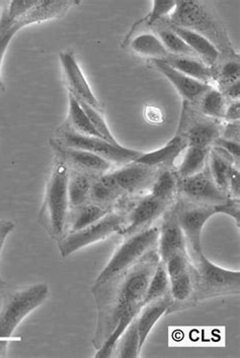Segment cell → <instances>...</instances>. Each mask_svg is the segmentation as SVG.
<instances>
[{
  "mask_svg": "<svg viewBox=\"0 0 240 358\" xmlns=\"http://www.w3.org/2000/svg\"><path fill=\"white\" fill-rule=\"evenodd\" d=\"M10 340L0 339V357H6L8 355V343Z\"/></svg>",
  "mask_w": 240,
  "mask_h": 358,
  "instance_id": "45",
  "label": "cell"
},
{
  "mask_svg": "<svg viewBox=\"0 0 240 358\" xmlns=\"http://www.w3.org/2000/svg\"><path fill=\"white\" fill-rule=\"evenodd\" d=\"M200 205L217 206L225 203L231 199L219 189L208 170L207 165L202 171L190 178L178 179V196Z\"/></svg>",
  "mask_w": 240,
  "mask_h": 358,
  "instance_id": "12",
  "label": "cell"
},
{
  "mask_svg": "<svg viewBox=\"0 0 240 358\" xmlns=\"http://www.w3.org/2000/svg\"><path fill=\"white\" fill-rule=\"evenodd\" d=\"M125 225L119 235L127 237L145 228L153 226L154 222L164 216L171 205L160 201L153 194H145L136 196L133 203H125Z\"/></svg>",
  "mask_w": 240,
  "mask_h": 358,
  "instance_id": "11",
  "label": "cell"
},
{
  "mask_svg": "<svg viewBox=\"0 0 240 358\" xmlns=\"http://www.w3.org/2000/svg\"><path fill=\"white\" fill-rule=\"evenodd\" d=\"M49 296L47 283H37L6 294L0 310V339L15 340L13 332L28 315L46 302Z\"/></svg>",
  "mask_w": 240,
  "mask_h": 358,
  "instance_id": "6",
  "label": "cell"
},
{
  "mask_svg": "<svg viewBox=\"0 0 240 358\" xmlns=\"http://www.w3.org/2000/svg\"><path fill=\"white\" fill-rule=\"evenodd\" d=\"M160 257L157 247L130 268L90 289L96 300V357H112L115 344L144 306L145 294Z\"/></svg>",
  "mask_w": 240,
  "mask_h": 358,
  "instance_id": "1",
  "label": "cell"
},
{
  "mask_svg": "<svg viewBox=\"0 0 240 358\" xmlns=\"http://www.w3.org/2000/svg\"><path fill=\"white\" fill-rule=\"evenodd\" d=\"M124 198L125 196L123 192L115 185L108 173L94 178L92 180L90 194V203L110 208V210H115V207Z\"/></svg>",
  "mask_w": 240,
  "mask_h": 358,
  "instance_id": "22",
  "label": "cell"
},
{
  "mask_svg": "<svg viewBox=\"0 0 240 358\" xmlns=\"http://www.w3.org/2000/svg\"><path fill=\"white\" fill-rule=\"evenodd\" d=\"M150 31H153L160 38L165 49L171 55L198 58L196 54L192 51L191 48L188 46L182 38L178 37L174 31H171L169 27L165 26L162 22L156 24L155 26L153 27Z\"/></svg>",
  "mask_w": 240,
  "mask_h": 358,
  "instance_id": "31",
  "label": "cell"
},
{
  "mask_svg": "<svg viewBox=\"0 0 240 358\" xmlns=\"http://www.w3.org/2000/svg\"><path fill=\"white\" fill-rule=\"evenodd\" d=\"M79 103H80L85 112L87 113L90 123H92L94 128L96 129L97 132L101 136V138H104V139L111 143V144L120 146L121 144L115 139L114 135H113L110 129H108V124H106L101 110H97V108H92V106H88L87 103H81V101H79Z\"/></svg>",
  "mask_w": 240,
  "mask_h": 358,
  "instance_id": "37",
  "label": "cell"
},
{
  "mask_svg": "<svg viewBox=\"0 0 240 358\" xmlns=\"http://www.w3.org/2000/svg\"><path fill=\"white\" fill-rule=\"evenodd\" d=\"M125 225V215L122 210H113L101 220L85 227L81 230L67 233L57 242L59 250L63 258H66L79 249L83 248L97 242L103 241L120 234Z\"/></svg>",
  "mask_w": 240,
  "mask_h": 358,
  "instance_id": "9",
  "label": "cell"
},
{
  "mask_svg": "<svg viewBox=\"0 0 240 358\" xmlns=\"http://www.w3.org/2000/svg\"><path fill=\"white\" fill-rule=\"evenodd\" d=\"M190 269L197 303L240 292V273L222 268L210 262L204 252L189 255Z\"/></svg>",
  "mask_w": 240,
  "mask_h": 358,
  "instance_id": "5",
  "label": "cell"
},
{
  "mask_svg": "<svg viewBox=\"0 0 240 358\" xmlns=\"http://www.w3.org/2000/svg\"><path fill=\"white\" fill-rule=\"evenodd\" d=\"M6 85H4L3 81H2L1 74H0V95L6 92Z\"/></svg>",
  "mask_w": 240,
  "mask_h": 358,
  "instance_id": "46",
  "label": "cell"
},
{
  "mask_svg": "<svg viewBox=\"0 0 240 358\" xmlns=\"http://www.w3.org/2000/svg\"><path fill=\"white\" fill-rule=\"evenodd\" d=\"M227 192L231 199H239L240 173L239 169H237V166H232L230 169V176H228Z\"/></svg>",
  "mask_w": 240,
  "mask_h": 358,
  "instance_id": "40",
  "label": "cell"
},
{
  "mask_svg": "<svg viewBox=\"0 0 240 358\" xmlns=\"http://www.w3.org/2000/svg\"><path fill=\"white\" fill-rule=\"evenodd\" d=\"M169 282H171L169 296L171 299V306L167 315L183 311L196 306L197 301L195 298V287L191 269L176 278H171Z\"/></svg>",
  "mask_w": 240,
  "mask_h": 358,
  "instance_id": "21",
  "label": "cell"
},
{
  "mask_svg": "<svg viewBox=\"0 0 240 358\" xmlns=\"http://www.w3.org/2000/svg\"><path fill=\"white\" fill-rule=\"evenodd\" d=\"M69 169L62 160L55 157L47 183L45 199L38 214V223L47 234L58 242L66 234L69 199H68Z\"/></svg>",
  "mask_w": 240,
  "mask_h": 358,
  "instance_id": "3",
  "label": "cell"
},
{
  "mask_svg": "<svg viewBox=\"0 0 240 358\" xmlns=\"http://www.w3.org/2000/svg\"><path fill=\"white\" fill-rule=\"evenodd\" d=\"M215 87L219 90L239 80L240 66L239 59H224L215 68Z\"/></svg>",
  "mask_w": 240,
  "mask_h": 358,
  "instance_id": "36",
  "label": "cell"
},
{
  "mask_svg": "<svg viewBox=\"0 0 240 358\" xmlns=\"http://www.w3.org/2000/svg\"><path fill=\"white\" fill-rule=\"evenodd\" d=\"M169 285H171V282H169V274H167V268H165L164 262L160 260V262L156 265L153 276H151L148 287H147L144 305L153 302V301L158 300V299L162 298L165 294H169Z\"/></svg>",
  "mask_w": 240,
  "mask_h": 358,
  "instance_id": "35",
  "label": "cell"
},
{
  "mask_svg": "<svg viewBox=\"0 0 240 358\" xmlns=\"http://www.w3.org/2000/svg\"><path fill=\"white\" fill-rule=\"evenodd\" d=\"M4 285H6V282H4V280H2L1 276H0V292H1L2 289H3Z\"/></svg>",
  "mask_w": 240,
  "mask_h": 358,
  "instance_id": "47",
  "label": "cell"
},
{
  "mask_svg": "<svg viewBox=\"0 0 240 358\" xmlns=\"http://www.w3.org/2000/svg\"><path fill=\"white\" fill-rule=\"evenodd\" d=\"M190 264L191 262H190L188 251H178V252L169 256L164 262L169 280L187 273L190 269Z\"/></svg>",
  "mask_w": 240,
  "mask_h": 358,
  "instance_id": "38",
  "label": "cell"
},
{
  "mask_svg": "<svg viewBox=\"0 0 240 358\" xmlns=\"http://www.w3.org/2000/svg\"><path fill=\"white\" fill-rule=\"evenodd\" d=\"M64 124H66L68 128L71 129L74 132L81 134V135L101 138V136L97 132L96 129L90 123L87 113L83 110L78 99L70 94L68 117Z\"/></svg>",
  "mask_w": 240,
  "mask_h": 358,
  "instance_id": "29",
  "label": "cell"
},
{
  "mask_svg": "<svg viewBox=\"0 0 240 358\" xmlns=\"http://www.w3.org/2000/svg\"><path fill=\"white\" fill-rule=\"evenodd\" d=\"M125 45H128L137 55L149 58L150 60L164 61L171 56L162 41L153 31L139 34L131 38Z\"/></svg>",
  "mask_w": 240,
  "mask_h": 358,
  "instance_id": "24",
  "label": "cell"
},
{
  "mask_svg": "<svg viewBox=\"0 0 240 358\" xmlns=\"http://www.w3.org/2000/svg\"><path fill=\"white\" fill-rule=\"evenodd\" d=\"M55 157L62 160L68 169L87 174L92 178L105 176L115 169V165L101 156L81 149L69 148L59 144L55 140L49 141Z\"/></svg>",
  "mask_w": 240,
  "mask_h": 358,
  "instance_id": "14",
  "label": "cell"
},
{
  "mask_svg": "<svg viewBox=\"0 0 240 358\" xmlns=\"http://www.w3.org/2000/svg\"><path fill=\"white\" fill-rule=\"evenodd\" d=\"M13 229H15V224L13 222L8 221V220H0V253H1L2 247L4 245L6 238Z\"/></svg>",
  "mask_w": 240,
  "mask_h": 358,
  "instance_id": "44",
  "label": "cell"
},
{
  "mask_svg": "<svg viewBox=\"0 0 240 358\" xmlns=\"http://www.w3.org/2000/svg\"><path fill=\"white\" fill-rule=\"evenodd\" d=\"M160 22L169 27L178 37L182 38L183 42L191 48L192 51L207 66L212 68L213 70L218 66L219 63L222 60L220 53L207 38L202 37L199 34L195 33V31H190V29L167 24L164 20Z\"/></svg>",
  "mask_w": 240,
  "mask_h": 358,
  "instance_id": "18",
  "label": "cell"
},
{
  "mask_svg": "<svg viewBox=\"0 0 240 358\" xmlns=\"http://www.w3.org/2000/svg\"><path fill=\"white\" fill-rule=\"evenodd\" d=\"M187 147L188 143L185 138L176 134L162 148L149 153H142L135 162L156 169H174L176 159L182 155Z\"/></svg>",
  "mask_w": 240,
  "mask_h": 358,
  "instance_id": "19",
  "label": "cell"
},
{
  "mask_svg": "<svg viewBox=\"0 0 240 358\" xmlns=\"http://www.w3.org/2000/svg\"><path fill=\"white\" fill-rule=\"evenodd\" d=\"M150 64L160 71L167 79L171 81L178 94L183 97V101L196 106L210 88L213 86L200 83L196 79L181 73L178 70L174 69L169 64L162 60H151Z\"/></svg>",
  "mask_w": 240,
  "mask_h": 358,
  "instance_id": "16",
  "label": "cell"
},
{
  "mask_svg": "<svg viewBox=\"0 0 240 358\" xmlns=\"http://www.w3.org/2000/svg\"><path fill=\"white\" fill-rule=\"evenodd\" d=\"M164 62L181 73L215 87L214 70L207 66L200 59L171 55Z\"/></svg>",
  "mask_w": 240,
  "mask_h": 358,
  "instance_id": "23",
  "label": "cell"
},
{
  "mask_svg": "<svg viewBox=\"0 0 240 358\" xmlns=\"http://www.w3.org/2000/svg\"><path fill=\"white\" fill-rule=\"evenodd\" d=\"M167 24L190 29L207 38L224 59H239L233 47L227 29L214 10L202 1H176L173 15L165 20Z\"/></svg>",
  "mask_w": 240,
  "mask_h": 358,
  "instance_id": "2",
  "label": "cell"
},
{
  "mask_svg": "<svg viewBox=\"0 0 240 358\" xmlns=\"http://www.w3.org/2000/svg\"><path fill=\"white\" fill-rule=\"evenodd\" d=\"M240 117V103L239 101H231L228 103L226 108L225 115H224L223 122L231 123V122H239Z\"/></svg>",
  "mask_w": 240,
  "mask_h": 358,
  "instance_id": "42",
  "label": "cell"
},
{
  "mask_svg": "<svg viewBox=\"0 0 240 358\" xmlns=\"http://www.w3.org/2000/svg\"><path fill=\"white\" fill-rule=\"evenodd\" d=\"M178 251H187V241L171 205L165 212L164 221L160 226L157 252L160 260L164 262L169 256Z\"/></svg>",
  "mask_w": 240,
  "mask_h": 358,
  "instance_id": "17",
  "label": "cell"
},
{
  "mask_svg": "<svg viewBox=\"0 0 240 358\" xmlns=\"http://www.w3.org/2000/svg\"><path fill=\"white\" fill-rule=\"evenodd\" d=\"M37 2L38 0L36 1L2 2L1 15H0V35L6 33L11 27L15 26L37 4Z\"/></svg>",
  "mask_w": 240,
  "mask_h": 358,
  "instance_id": "32",
  "label": "cell"
},
{
  "mask_svg": "<svg viewBox=\"0 0 240 358\" xmlns=\"http://www.w3.org/2000/svg\"><path fill=\"white\" fill-rule=\"evenodd\" d=\"M53 139L62 146L81 149L96 154L104 159L110 161L115 166L119 167L134 162L142 154V152L126 148L122 145L115 146L103 138L81 135L68 128L65 124L59 127L56 131V137Z\"/></svg>",
  "mask_w": 240,
  "mask_h": 358,
  "instance_id": "8",
  "label": "cell"
},
{
  "mask_svg": "<svg viewBox=\"0 0 240 358\" xmlns=\"http://www.w3.org/2000/svg\"><path fill=\"white\" fill-rule=\"evenodd\" d=\"M232 166L235 165L231 161L226 159L212 148L210 149L207 160L208 170L217 187L227 194L228 176Z\"/></svg>",
  "mask_w": 240,
  "mask_h": 358,
  "instance_id": "33",
  "label": "cell"
},
{
  "mask_svg": "<svg viewBox=\"0 0 240 358\" xmlns=\"http://www.w3.org/2000/svg\"><path fill=\"white\" fill-rule=\"evenodd\" d=\"M224 96H225L226 101L228 103L231 101H239L240 97V81L232 83V85L226 86L225 88L220 90Z\"/></svg>",
  "mask_w": 240,
  "mask_h": 358,
  "instance_id": "43",
  "label": "cell"
},
{
  "mask_svg": "<svg viewBox=\"0 0 240 358\" xmlns=\"http://www.w3.org/2000/svg\"><path fill=\"white\" fill-rule=\"evenodd\" d=\"M112 210L110 208L90 203V201L80 207L70 208L69 215H68L66 234L74 232V231L81 230L85 227L96 223Z\"/></svg>",
  "mask_w": 240,
  "mask_h": 358,
  "instance_id": "25",
  "label": "cell"
},
{
  "mask_svg": "<svg viewBox=\"0 0 240 358\" xmlns=\"http://www.w3.org/2000/svg\"><path fill=\"white\" fill-rule=\"evenodd\" d=\"M174 212L178 217V224L182 228L185 241H187L188 255H198L203 252L202 232L210 217L215 215L224 214L232 217L239 227L240 206L239 199H230L222 205H200L190 203L176 198L173 203Z\"/></svg>",
  "mask_w": 240,
  "mask_h": 358,
  "instance_id": "4",
  "label": "cell"
},
{
  "mask_svg": "<svg viewBox=\"0 0 240 358\" xmlns=\"http://www.w3.org/2000/svg\"><path fill=\"white\" fill-rule=\"evenodd\" d=\"M24 27L26 26H24V22L22 20H19V22H17L15 26L11 27L6 33L0 35V69H1L2 60H3V57L6 55V50H8L11 40Z\"/></svg>",
  "mask_w": 240,
  "mask_h": 358,
  "instance_id": "39",
  "label": "cell"
},
{
  "mask_svg": "<svg viewBox=\"0 0 240 358\" xmlns=\"http://www.w3.org/2000/svg\"><path fill=\"white\" fill-rule=\"evenodd\" d=\"M227 104L228 101L220 90L212 87L201 97L195 108L205 117L223 122Z\"/></svg>",
  "mask_w": 240,
  "mask_h": 358,
  "instance_id": "30",
  "label": "cell"
},
{
  "mask_svg": "<svg viewBox=\"0 0 240 358\" xmlns=\"http://www.w3.org/2000/svg\"><path fill=\"white\" fill-rule=\"evenodd\" d=\"M220 137L239 142V121L224 124Z\"/></svg>",
  "mask_w": 240,
  "mask_h": 358,
  "instance_id": "41",
  "label": "cell"
},
{
  "mask_svg": "<svg viewBox=\"0 0 240 358\" xmlns=\"http://www.w3.org/2000/svg\"><path fill=\"white\" fill-rule=\"evenodd\" d=\"M59 59L69 94L73 95L81 103H87L101 112L103 110L101 104L83 76L73 52L71 50H63L59 54Z\"/></svg>",
  "mask_w": 240,
  "mask_h": 358,
  "instance_id": "15",
  "label": "cell"
},
{
  "mask_svg": "<svg viewBox=\"0 0 240 358\" xmlns=\"http://www.w3.org/2000/svg\"><path fill=\"white\" fill-rule=\"evenodd\" d=\"M140 351H141V346H140L139 334H138L137 325L134 319L118 340L113 357H139Z\"/></svg>",
  "mask_w": 240,
  "mask_h": 358,
  "instance_id": "34",
  "label": "cell"
},
{
  "mask_svg": "<svg viewBox=\"0 0 240 358\" xmlns=\"http://www.w3.org/2000/svg\"><path fill=\"white\" fill-rule=\"evenodd\" d=\"M223 122L210 119L192 104L183 101L182 115L178 124V135L185 138L188 146L210 149L213 143L221 136Z\"/></svg>",
  "mask_w": 240,
  "mask_h": 358,
  "instance_id": "10",
  "label": "cell"
},
{
  "mask_svg": "<svg viewBox=\"0 0 240 358\" xmlns=\"http://www.w3.org/2000/svg\"><path fill=\"white\" fill-rule=\"evenodd\" d=\"M210 149L188 146L187 149L183 151V159L180 164L174 167V171L178 178H190V176L202 171L207 165L208 154H209Z\"/></svg>",
  "mask_w": 240,
  "mask_h": 358,
  "instance_id": "28",
  "label": "cell"
},
{
  "mask_svg": "<svg viewBox=\"0 0 240 358\" xmlns=\"http://www.w3.org/2000/svg\"><path fill=\"white\" fill-rule=\"evenodd\" d=\"M178 179L174 169H158L149 194L173 205L178 196Z\"/></svg>",
  "mask_w": 240,
  "mask_h": 358,
  "instance_id": "26",
  "label": "cell"
},
{
  "mask_svg": "<svg viewBox=\"0 0 240 358\" xmlns=\"http://www.w3.org/2000/svg\"><path fill=\"white\" fill-rule=\"evenodd\" d=\"M157 171L156 167L134 161L120 166V169L112 170L108 172V176L123 192L124 196L130 199L148 194Z\"/></svg>",
  "mask_w": 240,
  "mask_h": 358,
  "instance_id": "13",
  "label": "cell"
},
{
  "mask_svg": "<svg viewBox=\"0 0 240 358\" xmlns=\"http://www.w3.org/2000/svg\"><path fill=\"white\" fill-rule=\"evenodd\" d=\"M92 176L81 172L69 170L68 176V199L70 208L80 207L90 203V187H92Z\"/></svg>",
  "mask_w": 240,
  "mask_h": 358,
  "instance_id": "27",
  "label": "cell"
},
{
  "mask_svg": "<svg viewBox=\"0 0 240 358\" xmlns=\"http://www.w3.org/2000/svg\"><path fill=\"white\" fill-rule=\"evenodd\" d=\"M158 237L160 227L154 225L124 237L125 240L123 243L115 250L110 262L97 275L96 285L106 282L115 274L137 264L149 251L157 247Z\"/></svg>",
  "mask_w": 240,
  "mask_h": 358,
  "instance_id": "7",
  "label": "cell"
},
{
  "mask_svg": "<svg viewBox=\"0 0 240 358\" xmlns=\"http://www.w3.org/2000/svg\"><path fill=\"white\" fill-rule=\"evenodd\" d=\"M171 306V299L169 292L162 298L153 302L145 303L140 309L137 316L135 317L137 325L138 334H139L140 346L143 348L145 341L149 333L153 330L156 322L160 320L164 315H167Z\"/></svg>",
  "mask_w": 240,
  "mask_h": 358,
  "instance_id": "20",
  "label": "cell"
}]
</instances>
